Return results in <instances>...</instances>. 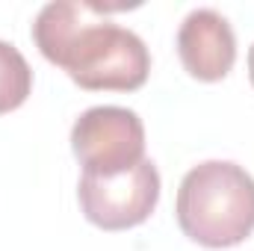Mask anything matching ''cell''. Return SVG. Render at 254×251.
Returning a JSON list of instances; mask_svg holds the SVG:
<instances>
[{"label": "cell", "mask_w": 254, "mask_h": 251, "mask_svg": "<svg viewBox=\"0 0 254 251\" xmlns=\"http://www.w3.org/2000/svg\"><path fill=\"white\" fill-rule=\"evenodd\" d=\"M33 92V68L24 54L0 39V116L18 110Z\"/></svg>", "instance_id": "6"}, {"label": "cell", "mask_w": 254, "mask_h": 251, "mask_svg": "<svg viewBox=\"0 0 254 251\" xmlns=\"http://www.w3.org/2000/svg\"><path fill=\"white\" fill-rule=\"evenodd\" d=\"M83 216L101 231H127L142 225L160 201V172L145 157L119 175H86L77 184Z\"/></svg>", "instance_id": "3"}, {"label": "cell", "mask_w": 254, "mask_h": 251, "mask_svg": "<svg viewBox=\"0 0 254 251\" xmlns=\"http://www.w3.org/2000/svg\"><path fill=\"white\" fill-rule=\"evenodd\" d=\"M71 151L86 175H119L145 160V125L127 107H92L71 127Z\"/></svg>", "instance_id": "4"}, {"label": "cell", "mask_w": 254, "mask_h": 251, "mask_svg": "<svg viewBox=\"0 0 254 251\" xmlns=\"http://www.w3.org/2000/svg\"><path fill=\"white\" fill-rule=\"evenodd\" d=\"M249 77H252V86H254V45L249 51Z\"/></svg>", "instance_id": "7"}, {"label": "cell", "mask_w": 254, "mask_h": 251, "mask_svg": "<svg viewBox=\"0 0 254 251\" xmlns=\"http://www.w3.org/2000/svg\"><path fill=\"white\" fill-rule=\"evenodd\" d=\"M178 225L204 249H234L254 231V178L231 160L190 169L178 189Z\"/></svg>", "instance_id": "2"}, {"label": "cell", "mask_w": 254, "mask_h": 251, "mask_svg": "<svg viewBox=\"0 0 254 251\" xmlns=\"http://www.w3.org/2000/svg\"><path fill=\"white\" fill-rule=\"evenodd\" d=\"M178 54L195 80L216 83L237 63L234 27L216 9H192L178 30Z\"/></svg>", "instance_id": "5"}, {"label": "cell", "mask_w": 254, "mask_h": 251, "mask_svg": "<svg viewBox=\"0 0 254 251\" xmlns=\"http://www.w3.org/2000/svg\"><path fill=\"white\" fill-rule=\"evenodd\" d=\"M125 6H104L92 0L45 3L33 21V42L48 63L89 92H133L151 74L145 42L104 12Z\"/></svg>", "instance_id": "1"}]
</instances>
